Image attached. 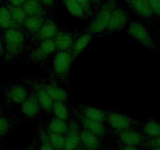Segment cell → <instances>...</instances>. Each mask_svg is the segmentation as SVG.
I'll use <instances>...</instances> for the list:
<instances>
[{
	"label": "cell",
	"mask_w": 160,
	"mask_h": 150,
	"mask_svg": "<svg viewBox=\"0 0 160 150\" xmlns=\"http://www.w3.org/2000/svg\"><path fill=\"white\" fill-rule=\"evenodd\" d=\"M118 0H108L87 28L88 34H96L106 29L112 11L116 9Z\"/></svg>",
	"instance_id": "obj_1"
},
{
	"label": "cell",
	"mask_w": 160,
	"mask_h": 150,
	"mask_svg": "<svg viewBox=\"0 0 160 150\" xmlns=\"http://www.w3.org/2000/svg\"><path fill=\"white\" fill-rule=\"evenodd\" d=\"M6 43V59L10 60L21 52L23 48L24 38L19 30L8 29L4 34Z\"/></svg>",
	"instance_id": "obj_2"
},
{
	"label": "cell",
	"mask_w": 160,
	"mask_h": 150,
	"mask_svg": "<svg viewBox=\"0 0 160 150\" xmlns=\"http://www.w3.org/2000/svg\"><path fill=\"white\" fill-rule=\"evenodd\" d=\"M128 34L148 49L152 51L157 50L156 43L152 38L149 33L147 31V30L142 23H138V22H134L131 23L128 28Z\"/></svg>",
	"instance_id": "obj_3"
},
{
	"label": "cell",
	"mask_w": 160,
	"mask_h": 150,
	"mask_svg": "<svg viewBox=\"0 0 160 150\" xmlns=\"http://www.w3.org/2000/svg\"><path fill=\"white\" fill-rule=\"evenodd\" d=\"M26 82L28 83L29 85L32 86L33 88L38 87L39 88L45 91V92L51 97L52 99L55 102H63L67 98V92H66L63 89H62L61 88L58 87V86L55 85V84H42V83L36 82V81H30V80L26 81Z\"/></svg>",
	"instance_id": "obj_4"
},
{
	"label": "cell",
	"mask_w": 160,
	"mask_h": 150,
	"mask_svg": "<svg viewBox=\"0 0 160 150\" xmlns=\"http://www.w3.org/2000/svg\"><path fill=\"white\" fill-rule=\"evenodd\" d=\"M72 62L71 52L67 51L59 52L53 62L55 72L60 77H66L68 74Z\"/></svg>",
	"instance_id": "obj_5"
},
{
	"label": "cell",
	"mask_w": 160,
	"mask_h": 150,
	"mask_svg": "<svg viewBox=\"0 0 160 150\" xmlns=\"http://www.w3.org/2000/svg\"><path fill=\"white\" fill-rule=\"evenodd\" d=\"M65 138L64 150H75L79 145L81 142V133L78 123L74 120L70 122L67 131Z\"/></svg>",
	"instance_id": "obj_6"
},
{
	"label": "cell",
	"mask_w": 160,
	"mask_h": 150,
	"mask_svg": "<svg viewBox=\"0 0 160 150\" xmlns=\"http://www.w3.org/2000/svg\"><path fill=\"white\" fill-rule=\"evenodd\" d=\"M128 16L125 10L120 8H116L111 14L106 29L110 31H118L123 29L128 23Z\"/></svg>",
	"instance_id": "obj_7"
},
{
	"label": "cell",
	"mask_w": 160,
	"mask_h": 150,
	"mask_svg": "<svg viewBox=\"0 0 160 150\" xmlns=\"http://www.w3.org/2000/svg\"><path fill=\"white\" fill-rule=\"evenodd\" d=\"M56 46L53 39L45 40L42 42L36 49H34L30 55V59L33 61H40L45 59L48 55L55 51Z\"/></svg>",
	"instance_id": "obj_8"
},
{
	"label": "cell",
	"mask_w": 160,
	"mask_h": 150,
	"mask_svg": "<svg viewBox=\"0 0 160 150\" xmlns=\"http://www.w3.org/2000/svg\"><path fill=\"white\" fill-rule=\"evenodd\" d=\"M107 120L109 124L118 131L128 129L131 125L136 123V121L133 119L123 114L115 113V112L109 114L107 117Z\"/></svg>",
	"instance_id": "obj_9"
},
{
	"label": "cell",
	"mask_w": 160,
	"mask_h": 150,
	"mask_svg": "<svg viewBox=\"0 0 160 150\" xmlns=\"http://www.w3.org/2000/svg\"><path fill=\"white\" fill-rule=\"evenodd\" d=\"M57 32L58 29L56 23L52 20H48L47 21L44 22L42 28L37 32L34 33V39L43 42L45 40L53 39Z\"/></svg>",
	"instance_id": "obj_10"
},
{
	"label": "cell",
	"mask_w": 160,
	"mask_h": 150,
	"mask_svg": "<svg viewBox=\"0 0 160 150\" xmlns=\"http://www.w3.org/2000/svg\"><path fill=\"white\" fill-rule=\"evenodd\" d=\"M40 103L36 94L33 93L22 102L21 109L23 114L29 117H34L40 111Z\"/></svg>",
	"instance_id": "obj_11"
},
{
	"label": "cell",
	"mask_w": 160,
	"mask_h": 150,
	"mask_svg": "<svg viewBox=\"0 0 160 150\" xmlns=\"http://www.w3.org/2000/svg\"><path fill=\"white\" fill-rule=\"evenodd\" d=\"M76 114L78 118L79 119L80 121L81 122L83 126L84 127V128L87 131L93 133V134H95L97 136L104 135L106 130H105V128L102 125V123L92 120V119L88 118V117H84L82 114H79L78 112H77Z\"/></svg>",
	"instance_id": "obj_12"
},
{
	"label": "cell",
	"mask_w": 160,
	"mask_h": 150,
	"mask_svg": "<svg viewBox=\"0 0 160 150\" xmlns=\"http://www.w3.org/2000/svg\"><path fill=\"white\" fill-rule=\"evenodd\" d=\"M119 136L120 139L128 146H135L142 143L144 137L142 134L135 131L129 129H125L119 131Z\"/></svg>",
	"instance_id": "obj_13"
},
{
	"label": "cell",
	"mask_w": 160,
	"mask_h": 150,
	"mask_svg": "<svg viewBox=\"0 0 160 150\" xmlns=\"http://www.w3.org/2000/svg\"><path fill=\"white\" fill-rule=\"evenodd\" d=\"M125 2L142 17L149 18L154 14L147 0H125Z\"/></svg>",
	"instance_id": "obj_14"
},
{
	"label": "cell",
	"mask_w": 160,
	"mask_h": 150,
	"mask_svg": "<svg viewBox=\"0 0 160 150\" xmlns=\"http://www.w3.org/2000/svg\"><path fill=\"white\" fill-rule=\"evenodd\" d=\"M56 48L60 52L67 51L73 45V38L70 33L58 31L53 38Z\"/></svg>",
	"instance_id": "obj_15"
},
{
	"label": "cell",
	"mask_w": 160,
	"mask_h": 150,
	"mask_svg": "<svg viewBox=\"0 0 160 150\" xmlns=\"http://www.w3.org/2000/svg\"><path fill=\"white\" fill-rule=\"evenodd\" d=\"M28 96L26 88L22 85H13L7 92V98L9 101L14 103H22Z\"/></svg>",
	"instance_id": "obj_16"
},
{
	"label": "cell",
	"mask_w": 160,
	"mask_h": 150,
	"mask_svg": "<svg viewBox=\"0 0 160 150\" xmlns=\"http://www.w3.org/2000/svg\"><path fill=\"white\" fill-rule=\"evenodd\" d=\"M81 142L87 150H97L100 145L98 136L87 130L81 131Z\"/></svg>",
	"instance_id": "obj_17"
},
{
	"label": "cell",
	"mask_w": 160,
	"mask_h": 150,
	"mask_svg": "<svg viewBox=\"0 0 160 150\" xmlns=\"http://www.w3.org/2000/svg\"><path fill=\"white\" fill-rule=\"evenodd\" d=\"M0 26L4 29H17L20 28V24L12 19L6 7L0 8Z\"/></svg>",
	"instance_id": "obj_18"
},
{
	"label": "cell",
	"mask_w": 160,
	"mask_h": 150,
	"mask_svg": "<svg viewBox=\"0 0 160 150\" xmlns=\"http://www.w3.org/2000/svg\"><path fill=\"white\" fill-rule=\"evenodd\" d=\"M27 16H43L45 10L37 0H26L22 6Z\"/></svg>",
	"instance_id": "obj_19"
},
{
	"label": "cell",
	"mask_w": 160,
	"mask_h": 150,
	"mask_svg": "<svg viewBox=\"0 0 160 150\" xmlns=\"http://www.w3.org/2000/svg\"><path fill=\"white\" fill-rule=\"evenodd\" d=\"M92 40V36L90 34H85L81 35L75 42L71 52L72 60L73 61L78 58V56L84 51V48L88 46Z\"/></svg>",
	"instance_id": "obj_20"
},
{
	"label": "cell",
	"mask_w": 160,
	"mask_h": 150,
	"mask_svg": "<svg viewBox=\"0 0 160 150\" xmlns=\"http://www.w3.org/2000/svg\"><path fill=\"white\" fill-rule=\"evenodd\" d=\"M34 88L36 90V95H37L39 103H40V106L46 112H51L52 111L53 106V100L52 99L51 97L45 91L39 88L34 87Z\"/></svg>",
	"instance_id": "obj_21"
},
{
	"label": "cell",
	"mask_w": 160,
	"mask_h": 150,
	"mask_svg": "<svg viewBox=\"0 0 160 150\" xmlns=\"http://www.w3.org/2000/svg\"><path fill=\"white\" fill-rule=\"evenodd\" d=\"M43 16H28L23 21L25 28L32 33H36L43 25Z\"/></svg>",
	"instance_id": "obj_22"
},
{
	"label": "cell",
	"mask_w": 160,
	"mask_h": 150,
	"mask_svg": "<svg viewBox=\"0 0 160 150\" xmlns=\"http://www.w3.org/2000/svg\"><path fill=\"white\" fill-rule=\"evenodd\" d=\"M83 115L95 121L102 123L107 119L106 112L95 107H84L83 109Z\"/></svg>",
	"instance_id": "obj_23"
},
{
	"label": "cell",
	"mask_w": 160,
	"mask_h": 150,
	"mask_svg": "<svg viewBox=\"0 0 160 150\" xmlns=\"http://www.w3.org/2000/svg\"><path fill=\"white\" fill-rule=\"evenodd\" d=\"M6 8L9 10L10 15L12 16V19L18 24H23V21H24V20L28 16H27L26 12H24L23 8H22V6H12L11 4H8Z\"/></svg>",
	"instance_id": "obj_24"
},
{
	"label": "cell",
	"mask_w": 160,
	"mask_h": 150,
	"mask_svg": "<svg viewBox=\"0 0 160 150\" xmlns=\"http://www.w3.org/2000/svg\"><path fill=\"white\" fill-rule=\"evenodd\" d=\"M48 130L57 134H64L68 130V125L64 120L54 118L48 124Z\"/></svg>",
	"instance_id": "obj_25"
},
{
	"label": "cell",
	"mask_w": 160,
	"mask_h": 150,
	"mask_svg": "<svg viewBox=\"0 0 160 150\" xmlns=\"http://www.w3.org/2000/svg\"><path fill=\"white\" fill-rule=\"evenodd\" d=\"M62 1L70 14H72L74 17H79V18L84 17V11L80 7L76 0H62Z\"/></svg>",
	"instance_id": "obj_26"
},
{
	"label": "cell",
	"mask_w": 160,
	"mask_h": 150,
	"mask_svg": "<svg viewBox=\"0 0 160 150\" xmlns=\"http://www.w3.org/2000/svg\"><path fill=\"white\" fill-rule=\"evenodd\" d=\"M47 133L49 138L50 142L52 145L55 150H62L64 149V145H65V138L62 134H57V133L52 132L48 130Z\"/></svg>",
	"instance_id": "obj_27"
},
{
	"label": "cell",
	"mask_w": 160,
	"mask_h": 150,
	"mask_svg": "<svg viewBox=\"0 0 160 150\" xmlns=\"http://www.w3.org/2000/svg\"><path fill=\"white\" fill-rule=\"evenodd\" d=\"M144 132L151 137H159L160 136V123L153 120H149L144 127Z\"/></svg>",
	"instance_id": "obj_28"
},
{
	"label": "cell",
	"mask_w": 160,
	"mask_h": 150,
	"mask_svg": "<svg viewBox=\"0 0 160 150\" xmlns=\"http://www.w3.org/2000/svg\"><path fill=\"white\" fill-rule=\"evenodd\" d=\"M52 111H54L55 114L57 117V118L62 119V120H66L68 117V111L67 108L64 106L62 102L56 101L53 102Z\"/></svg>",
	"instance_id": "obj_29"
},
{
	"label": "cell",
	"mask_w": 160,
	"mask_h": 150,
	"mask_svg": "<svg viewBox=\"0 0 160 150\" xmlns=\"http://www.w3.org/2000/svg\"><path fill=\"white\" fill-rule=\"evenodd\" d=\"M39 135H40L41 142H42V146H41L40 150H55L52 145L50 142L48 134L42 128H40L39 129Z\"/></svg>",
	"instance_id": "obj_30"
},
{
	"label": "cell",
	"mask_w": 160,
	"mask_h": 150,
	"mask_svg": "<svg viewBox=\"0 0 160 150\" xmlns=\"http://www.w3.org/2000/svg\"><path fill=\"white\" fill-rule=\"evenodd\" d=\"M10 129V123L5 117H0V137L7 134Z\"/></svg>",
	"instance_id": "obj_31"
},
{
	"label": "cell",
	"mask_w": 160,
	"mask_h": 150,
	"mask_svg": "<svg viewBox=\"0 0 160 150\" xmlns=\"http://www.w3.org/2000/svg\"><path fill=\"white\" fill-rule=\"evenodd\" d=\"M78 4L79 5L80 7L84 11V14L88 16L92 15V8H91L90 0H76Z\"/></svg>",
	"instance_id": "obj_32"
},
{
	"label": "cell",
	"mask_w": 160,
	"mask_h": 150,
	"mask_svg": "<svg viewBox=\"0 0 160 150\" xmlns=\"http://www.w3.org/2000/svg\"><path fill=\"white\" fill-rule=\"evenodd\" d=\"M152 10L153 13H156L160 17V0H147Z\"/></svg>",
	"instance_id": "obj_33"
},
{
	"label": "cell",
	"mask_w": 160,
	"mask_h": 150,
	"mask_svg": "<svg viewBox=\"0 0 160 150\" xmlns=\"http://www.w3.org/2000/svg\"><path fill=\"white\" fill-rule=\"evenodd\" d=\"M145 145L148 147H152V148L160 147V136H159V137H155L153 138L150 139V140L147 141L145 143Z\"/></svg>",
	"instance_id": "obj_34"
},
{
	"label": "cell",
	"mask_w": 160,
	"mask_h": 150,
	"mask_svg": "<svg viewBox=\"0 0 160 150\" xmlns=\"http://www.w3.org/2000/svg\"><path fill=\"white\" fill-rule=\"evenodd\" d=\"M26 0H9V4L16 6H21Z\"/></svg>",
	"instance_id": "obj_35"
},
{
	"label": "cell",
	"mask_w": 160,
	"mask_h": 150,
	"mask_svg": "<svg viewBox=\"0 0 160 150\" xmlns=\"http://www.w3.org/2000/svg\"><path fill=\"white\" fill-rule=\"evenodd\" d=\"M34 149H35V142L33 141V142H31L28 147H27V148L25 150H34Z\"/></svg>",
	"instance_id": "obj_36"
},
{
	"label": "cell",
	"mask_w": 160,
	"mask_h": 150,
	"mask_svg": "<svg viewBox=\"0 0 160 150\" xmlns=\"http://www.w3.org/2000/svg\"><path fill=\"white\" fill-rule=\"evenodd\" d=\"M44 4L47 5V6H52L53 5V0H41Z\"/></svg>",
	"instance_id": "obj_37"
},
{
	"label": "cell",
	"mask_w": 160,
	"mask_h": 150,
	"mask_svg": "<svg viewBox=\"0 0 160 150\" xmlns=\"http://www.w3.org/2000/svg\"><path fill=\"white\" fill-rule=\"evenodd\" d=\"M123 150H138V149L135 148V146H128V145H127Z\"/></svg>",
	"instance_id": "obj_38"
},
{
	"label": "cell",
	"mask_w": 160,
	"mask_h": 150,
	"mask_svg": "<svg viewBox=\"0 0 160 150\" xmlns=\"http://www.w3.org/2000/svg\"><path fill=\"white\" fill-rule=\"evenodd\" d=\"M3 52H4V50H3L2 44L1 40H0V56H1V55H2V54H3Z\"/></svg>",
	"instance_id": "obj_39"
},
{
	"label": "cell",
	"mask_w": 160,
	"mask_h": 150,
	"mask_svg": "<svg viewBox=\"0 0 160 150\" xmlns=\"http://www.w3.org/2000/svg\"><path fill=\"white\" fill-rule=\"evenodd\" d=\"M91 1H92L93 2H95V3H97V2H98L101 1V0H91Z\"/></svg>",
	"instance_id": "obj_40"
},
{
	"label": "cell",
	"mask_w": 160,
	"mask_h": 150,
	"mask_svg": "<svg viewBox=\"0 0 160 150\" xmlns=\"http://www.w3.org/2000/svg\"><path fill=\"white\" fill-rule=\"evenodd\" d=\"M153 150H160V147H157V148H153Z\"/></svg>",
	"instance_id": "obj_41"
},
{
	"label": "cell",
	"mask_w": 160,
	"mask_h": 150,
	"mask_svg": "<svg viewBox=\"0 0 160 150\" xmlns=\"http://www.w3.org/2000/svg\"><path fill=\"white\" fill-rule=\"evenodd\" d=\"M78 150H85L84 148H78Z\"/></svg>",
	"instance_id": "obj_42"
},
{
	"label": "cell",
	"mask_w": 160,
	"mask_h": 150,
	"mask_svg": "<svg viewBox=\"0 0 160 150\" xmlns=\"http://www.w3.org/2000/svg\"><path fill=\"white\" fill-rule=\"evenodd\" d=\"M1 112H2V110H1V108H0V115H1Z\"/></svg>",
	"instance_id": "obj_43"
},
{
	"label": "cell",
	"mask_w": 160,
	"mask_h": 150,
	"mask_svg": "<svg viewBox=\"0 0 160 150\" xmlns=\"http://www.w3.org/2000/svg\"><path fill=\"white\" fill-rule=\"evenodd\" d=\"M37 1H39V0H37Z\"/></svg>",
	"instance_id": "obj_44"
},
{
	"label": "cell",
	"mask_w": 160,
	"mask_h": 150,
	"mask_svg": "<svg viewBox=\"0 0 160 150\" xmlns=\"http://www.w3.org/2000/svg\"><path fill=\"white\" fill-rule=\"evenodd\" d=\"M0 28H1V26H0Z\"/></svg>",
	"instance_id": "obj_45"
},
{
	"label": "cell",
	"mask_w": 160,
	"mask_h": 150,
	"mask_svg": "<svg viewBox=\"0 0 160 150\" xmlns=\"http://www.w3.org/2000/svg\"><path fill=\"white\" fill-rule=\"evenodd\" d=\"M0 2H1V0H0Z\"/></svg>",
	"instance_id": "obj_46"
}]
</instances>
